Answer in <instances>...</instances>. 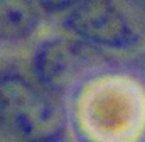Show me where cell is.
<instances>
[{
    "mask_svg": "<svg viewBox=\"0 0 145 142\" xmlns=\"http://www.w3.org/2000/svg\"><path fill=\"white\" fill-rule=\"evenodd\" d=\"M37 3L47 7V9H52V10H66L69 5H72L76 0H34Z\"/></svg>",
    "mask_w": 145,
    "mask_h": 142,
    "instance_id": "5",
    "label": "cell"
},
{
    "mask_svg": "<svg viewBox=\"0 0 145 142\" xmlns=\"http://www.w3.org/2000/svg\"><path fill=\"white\" fill-rule=\"evenodd\" d=\"M95 56L69 41H51L36 54V73L44 86L66 91L93 66Z\"/></svg>",
    "mask_w": 145,
    "mask_h": 142,
    "instance_id": "3",
    "label": "cell"
},
{
    "mask_svg": "<svg viewBox=\"0 0 145 142\" xmlns=\"http://www.w3.org/2000/svg\"><path fill=\"white\" fill-rule=\"evenodd\" d=\"M0 142H47V141H36V139H27L17 134H12L5 129L0 127Z\"/></svg>",
    "mask_w": 145,
    "mask_h": 142,
    "instance_id": "6",
    "label": "cell"
},
{
    "mask_svg": "<svg viewBox=\"0 0 145 142\" xmlns=\"http://www.w3.org/2000/svg\"><path fill=\"white\" fill-rule=\"evenodd\" d=\"M0 127L36 141L54 142L63 118L52 100L20 76L0 78Z\"/></svg>",
    "mask_w": 145,
    "mask_h": 142,
    "instance_id": "1",
    "label": "cell"
},
{
    "mask_svg": "<svg viewBox=\"0 0 145 142\" xmlns=\"http://www.w3.org/2000/svg\"><path fill=\"white\" fill-rule=\"evenodd\" d=\"M63 14L68 29L91 44L125 47L133 41L128 20L108 0H76Z\"/></svg>",
    "mask_w": 145,
    "mask_h": 142,
    "instance_id": "2",
    "label": "cell"
},
{
    "mask_svg": "<svg viewBox=\"0 0 145 142\" xmlns=\"http://www.w3.org/2000/svg\"><path fill=\"white\" fill-rule=\"evenodd\" d=\"M37 22L34 0H0V41H20L36 31Z\"/></svg>",
    "mask_w": 145,
    "mask_h": 142,
    "instance_id": "4",
    "label": "cell"
}]
</instances>
